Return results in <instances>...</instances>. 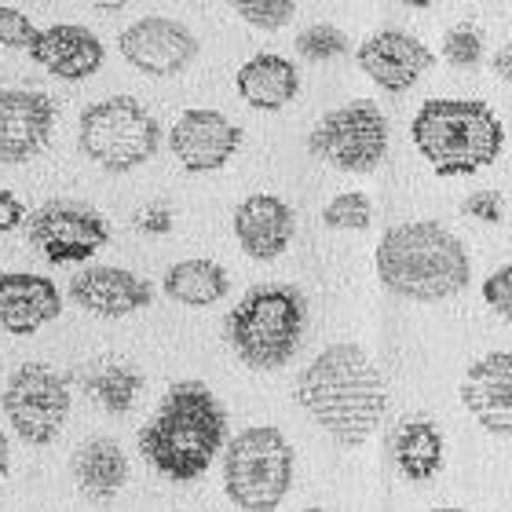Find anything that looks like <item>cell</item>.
I'll list each match as a JSON object with an SVG mask.
<instances>
[{
	"instance_id": "6da1fadb",
	"label": "cell",
	"mask_w": 512,
	"mask_h": 512,
	"mask_svg": "<svg viewBox=\"0 0 512 512\" xmlns=\"http://www.w3.org/2000/svg\"><path fill=\"white\" fill-rule=\"evenodd\" d=\"M293 399L344 450L370 443L388 414V384L359 344H330L300 370Z\"/></svg>"
},
{
	"instance_id": "7a4b0ae2",
	"label": "cell",
	"mask_w": 512,
	"mask_h": 512,
	"mask_svg": "<svg viewBox=\"0 0 512 512\" xmlns=\"http://www.w3.org/2000/svg\"><path fill=\"white\" fill-rule=\"evenodd\" d=\"M227 443V410L205 381H176L139 432V450L158 476L194 483Z\"/></svg>"
},
{
	"instance_id": "3957f363",
	"label": "cell",
	"mask_w": 512,
	"mask_h": 512,
	"mask_svg": "<svg viewBox=\"0 0 512 512\" xmlns=\"http://www.w3.org/2000/svg\"><path fill=\"white\" fill-rule=\"evenodd\" d=\"M374 267L392 297L414 304H439L458 297L472 282V256L465 242L436 220L388 227L377 242Z\"/></svg>"
},
{
	"instance_id": "277c9868",
	"label": "cell",
	"mask_w": 512,
	"mask_h": 512,
	"mask_svg": "<svg viewBox=\"0 0 512 512\" xmlns=\"http://www.w3.org/2000/svg\"><path fill=\"white\" fill-rule=\"evenodd\" d=\"M410 139L436 176H476L502 158L505 125L483 99H425Z\"/></svg>"
},
{
	"instance_id": "5b68a950",
	"label": "cell",
	"mask_w": 512,
	"mask_h": 512,
	"mask_svg": "<svg viewBox=\"0 0 512 512\" xmlns=\"http://www.w3.org/2000/svg\"><path fill=\"white\" fill-rule=\"evenodd\" d=\"M227 344L249 370L271 374L297 355L308 330V300L297 286L264 282L238 300L224 322Z\"/></svg>"
},
{
	"instance_id": "8992f818",
	"label": "cell",
	"mask_w": 512,
	"mask_h": 512,
	"mask_svg": "<svg viewBox=\"0 0 512 512\" xmlns=\"http://www.w3.org/2000/svg\"><path fill=\"white\" fill-rule=\"evenodd\" d=\"M297 454L275 425L242 428L224 443V494L242 512H275L293 491Z\"/></svg>"
},
{
	"instance_id": "52a82bcc",
	"label": "cell",
	"mask_w": 512,
	"mask_h": 512,
	"mask_svg": "<svg viewBox=\"0 0 512 512\" xmlns=\"http://www.w3.org/2000/svg\"><path fill=\"white\" fill-rule=\"evenodd\" d=\"M77 147L110 176L147 165L161 147V125L136 96H110L81 110Z\"/></svg>"
},
{
	"instance_id": "ba28073f",
	"label": "cell",
	"mask_w": 512,
	"mask_h": 512,
	"mask_svg": "<svg viewBox=\"0 0 512 512\" xmlns=\"http://www.w3.org/2000/svg\"><path fill=\"white\" fill-rule=\"evenodd\" d=\"M308 150L330 169L366 176L388 154V118L374 99H352L315 121L308 132Z\"/></svg>"
},
{
	"instance_id": "9c48e42d",
	"label": "cell",
	"mask_w": 512,
	"mask_h": 512,
	"mask_svg": "<svg viewBox=\"0 0 512 512\" xmlns=\"http://www.w3.org/2000/svg\"><path fill=\"white\" fill-rule=\"evenodd\" d=\"M0 406H4V417L11 421L15 436L33 447H48L59 439L70 406H74L70 377L48 363H22L4 384Z\"/></svg>"
},
{
	"instance_id": "30bf717a",
	"label": "cell",
	"mask_w": 512,
	"mask_h": 512,
	"mask_svg": "<svg viewBox=\"0 0 512 512\" xmlns=\"http://www.w3.org/2000/svg\"><path fill=\"white\" fill-rule=\"evenodd\" d=\"M26 238L48 264H88L110 242V227L92 205L52 198L26 216Z\"/></svg>"
},
{
	"instance_id": "8fae6325",
	"label": "cell",
	"mask_w": 512,
	"mask_h": 512,
	"mask_svg": "<svg viewBox=\"0 0 512 512\" xmlns=\"http://www.w3.org/2000/svg\"><path fill=\"white\" fill-rule=\"evenodd\" d=\"M198 37L187 22L169 15H147L125 26L118 37V52L132 70L147 77H176L198 59Z\"/></svg>"
},
{
	"instance_id": "7c38bea8",
	"label": "cell",
	"mask_w": 512,
	"mask_h": 512,
	"mask_svg": "<svg viewBox=\"0 0 512 512\" xmlns=\"http://www.w3.org/2000/svg\"><path fill=\"white\" fill-rule=\"evenodd\" d=\"M59 107L41 88H0V165H26L52 143Z\"/></svg>"
},
{
	"instance_id": "4fadbf2b",
	"label": "cell",
	"mask_w": 512,
	"mask_h": 512,
	"mask_svg": "<svg viewBox=\"0 0 512 512\" xmlns=\"http://www.w3.org/2000/svg\"><path fill=\"white\" fill-rule=\"evenodd\" d=\"M242 125L220 114L213 107H191L183 110L176 125L169 132V150L172 158L180 161L183 172L191 176H205V172H220L227 161L235 158L242 147Z\"/></svg>"
},
{
	"instance_id": "5bb4252c",
	"label": "cell",
	"mask_w": 512,
	"mask_h": 512,
	"mask_svg": "<svg viewBox=\"0 0 512 512\" xmlns=\"http://www.w3.org/2000/svg\"><path fill=\"white\" fill-rule=\"evenodd\" d=\"M355 63H359V70H363L377 88L399 96V92H410V88L436 66V55H432V48H428L421 37H414L410 30L388 26V30L370 33V37L359 44Z\"/></svg>"
},
{
	"instance_id": "9a60e30c",
	"label": "cell",
	"mask_w": 512,
	"mask_h": 512,
	"mask_svg": "<svg viewBox=\"0 0 512 512\" xmlns=\"http://www.w3.org/2000/svg\"><path fill=\"white\" fill-rule=\"evenodd\" d=\"M70 300L99 319H125L154 304V286L128 267L88 264L70 278Z\"/></svg>"
},
{
	"instance_id": "2e32d148",
	"label": "cell",
	"mask_w": 512,
	"mask_h": 512,
	"mask_svg": "<svg viewBox=\"0 0 512 512\" xmlns=\"http://www.w3.org/2000/svg\"><path fill=\"white\" fill-rule=\"evenodd\" d=\"M461 406L487 436H512V352H487L461 377Z\"/></svg>"
},
{
	"instance_id": "e0dca14e",
	"label": "cell",
	"mask_w": 512,
	"mask_h": 512,
	"mask_svg": "<svg viewBox=\"0 0 512 512\" xmlns=\"http://www.w3.org/2000/svg\"><path fill=\"white\" fill-rule=\"evenodd\" d=\"M30 59L59 81H88L103 70L107 48L81 22H55L37 30L30 44Z\"/></svg>"
},
{
	"instance_id": "ac0fdd59",
	"label": "cell",
	"mask_w": 512,
	"mask_h": 512,
	"mask_svg": "<svg viewBox=\"0 0 512 512\" xmlns=\"http://www.w3.org/2000/svg\"><path fill=\"white\" fill-rule=\"evenodd\" d=\"M231 227H235L238 246L249 260L271 264L286 253L293 235H297V213L278 194H249L235 209Z\"/></svg>"
},
{
	"instance_id": "d6986e66",
	"label": "cell",
	"mask_w": 512,
	"mask_h": 512,
	"mask_svg": "<svg viewBox=\"0 0 512 512\" xmlns=\"http://www.w3.org/2000/svg\"><path fill=\"white\" fill-rule=\"evenodd\" d=\"M63 315V293L48 275L4 271L0 275V330L15 337H33Z\"/></svg>"
},
{
	"instance_id": "ffe728a7",
	"label": "cell",
	"mask_w": 512,
	"mask_h": 512,
	"mask_svg": "<svg viewBox=\"0 0 512 512\" xmlns=\"http://www.w3.org/2000/svg\"><path fill=\"white\" fill-rule=\"evenodd\" d=\"M238 96L246 99L253 110H264V114H275V110H286L300 92V70L293 59L275 52H260L253 59L238 66L235 74Z\"/></svg>"
},
{
	"instance_id": "44dd1931",
	"label": "cell",
	"mask_w": 512,
	"mask_h": 512,
	"mask_svg": "<svg viewBox=\"0 0 512 512\" xmlns=\"http://www.w3.org/2000/svg\"><path fill=\"white\" fill-rule=\"evenodd\" d=\"M74 483L88 502H114L128 483V458L118 439H85L74 450Z\"/></svg>"
},
{
	"instance_id": "7402d4cb",
	"label": "cell",
	"mask_w": 512,
	"mask_h": 512,
	"mask_svg": "<svg viewBox=\"0 0 512 512\" xmlns=\"http://www.w3.org/2000/svg\"><path fill=\"white\" fill-rule=\"evenodd\" d=\"M392 458L395 469L403 472L406 480H436L439 472H443V461H447V443H443V432L436 428V421H428V417H403L399 428L392 432Z\"/></svg>"
},
{
	"instance_id": "603a6c76",
	"label": "cell",
	"mask_w": 512,
	"mask_h": 512,
	"mask_svg": "<svg viewBox=\"0 0 512 512\" xmlns=\"http://www.w3.org/2000/svg\"><path fill=\"white\" fill-rule=\"evenodd\" d=\"M161 289H165V297L183 304V308H213L231 293V275L224 264L194 256V260L172 264L161 278Z\"/></svg>"
},
{
	"instance_id": "cb8c5ba5",
	"label": "cell",
	"mask_w": 512,
	"mask_h": 512,
	"mask_svg": "<svg viewBox=\"0 0 512 512\" xmlns=\"http://www.w3.org/2000/svg\"><path fill=\"white\" fill-rule=\"evenodd\" d=\"M85 388L107 414H128L136 395L143 392V374L128 363H103L85 374Z\"/></svg>"
},
{
	"instance_id": "d4e9b609",
	"label": "cell",
	"mask_w": 512,
	"mask_h": 512,
	"mask_svg": "<svg viewBox=\"0 0 512 512\" xmlns=\"http://www.w3.org/2000/svg\"><path fill=\"white\" fill-rule=\"evenodd\" d=\"M348 48H352L348 33L337 30L333 22H315V26L297 33V55L300 59H308V63H330V59H341V55H348Z\"/></svg>"
},
{
	"instance_id": "484cf974",
	"label": "cell",
	"mask_w": 512,
	"mask_h": 512,
	"mask_svg": "<svg viewBox=\"0 0 512 512\" xmlns=\"http://www.w3.org/2000/svg\"><path fill=\"white\" fill-rule=\"evenodd\" d=\"M322 224L330 231H366L374 224V202L363 191H344L322 209Z\"/></svg>"
},
{
	"instance_id": "4316f807",
	"label": "cell",
	"mask_w": 512,
	"mask_h": 512,
	"mask_svg": "<svg viewBox=\"0 0 512 512\" xmlns=\"http://www.w3.org/2000/svg\"><path fill=\"white\" fill-rule=\"evenodd\" d=\"M227 4L246 26L264 33L286 30L293 15H297V0H227Z\"/></svg>"
},
{
	"instance_id": "83f0119b",
	"label": "cell",
	"mask_w": 512,
	"mask_h": 512,
	"mask_svg": "<svg viewBox=\"0 0 512 512\" xmlns=\"http://www.w3.org/2000/svg\"><path fill=\"white\" fill-rule=\"evenodd\" d=\"M443 59L458 70H476L483 63V33L472 22H458L443 37Z\"/></svg>"
},
{
	"instance_id": "f1b7e54d",
	"label": "cell",
	"mask_w": 512,
	"mask_h": 512,
	"mask_svg": "<svg viewBox=\"0 0 512 512\" xmlns=\"http://www.w3.org/2000/svg\"><path fill=\"white\" fill-rule=\"evenodd\" d=\"M480 293H483V304H487L505 326H512V260L483 278Z\"/></svg>"
},
{
	"instance_id": "f546056e",
	"label": "cell",
	"mask_w": 512,
	"mask_h": 512,
	"mask_svg": "<svg viewBox=\"0 0 512 512\" xmlns=\"http://www.w3.org/2000/svg\"><path fill=\"white\" fill-rule=\"evenodd\" d=\"M33 37H37V26L30 15L11 4H0V44L11 52H30Z\"/></svg>"
},
{
	"instance_id": "4dcf8cb0",
	"label": "cell",
	"mask_w": 512,
	"mask_h": 512,
	"mask_svg": "<svg viewBox=\"0 0 512 512\" xmlns=\"http://www.w3.org/2000/svg\"><path fill=\"white\" fill-rule=\"evenodd\" d=\"M505 209V198L498 191H476L461 202V213L472 216V220H483V224H498Z\"/></svg>"
},
{
	"instance_id": "1f68e13d",
	"label": "cell",
	"mask_w": 512,
	"mask_h": 512,
	"mask_svg": "<svg viewBox=\"0 0 512 512\" xmlns=\"http://www.w3.org/2000/svg\"><path fill=\"white\" fill-rule=\"evenodd\" d=\"M19 227H26V205L19 202L15 191L0 187V235H11Z\"/></svg>"
},
{
	"instance_id": "d6a6232c",
	"label": "cell",
	"mask_w": 512,
	"mask_h": 512,
	"mask_svg": "<svg viewBox=\"0 0 512 512\" xmlns=\"http://www.w3.org/2000/svg\"><path fill=\"white\" fill-rule=\"evenodd\" d=\"M136 227L143 231V235H169L172 231V209L169 205H147L143 213L136 216Z\"/></svg>"
},
{
	"instance_id": "836d02e7",
	"label": "cell",
	"mask_w": 512,
	"mask_h": 512,
	"mask_svg": "<svg viewBox=\"0 0 512 512\" xmlns=\"http://www.w3.org/2000/svg\"><path fill=\"white\" fill-rule=\"evenodd\" d=\"M491 66H494V74L502 77L505 85H512V41H509V44H502V48L494 52Z\"/></svg>"
},
{
	"instance_id": "e575fe53",
	"label": "cell",
	"mask_w": 512,
	"mask_h": 512,
	"mask_svg": "<svg viewBox=\"0 0 512 512\" xmlns=\"http://www.w3.org/2000/svg\"><path fill=\"white\" fill-rule=\"evenodd\" d=\"M8 469H11V439H8V432L0 428V480L8 476Z\"/></svg>"
},
{
	"instance_id": "d590c367",
	"label": "cell",
	"mask_w": 512,
	"mask_h": 512,
	"mask_svg": "<svg viewBox=\"0 0 512 512\" xmlns=\"http://www.w3.org/2000/svg\"><path fill=\"white\" fill-rule=\"evenodd\" d=\"M88 8H96V11H103V15H114V11H121L128 4V0H85Z\"/></svg>"
},
{
	"instance_id": "8d00e7d4",
	"label": "cell",
	"mask_w": 512,
	"mask_h": 512,
	"mask_svg": "<svg viewBox=\"0 0 512 512\" xmlns=\"http://www.w3.org/2000/svg\"><path fill=\"white\" fill-rule=\"evenodd\" d=\"M399 4H406V8H432L436 0H399Z\"/></svg>"
},
{
	"instance_id": "74e56055",
	"label": "cell",
	"mask_w": 512,
	"mask_h": 512,
	"mask_svg": "<svg viewBox=\"0 0 512 512\" xmlns=\"http://www.w3.org/2000/svg\"><path fill=\"white\" fill-rule=\"evenodd\" d=\"M432 512H465V509H458V505H439V509H432Z\"/></svg>"
},
{
	"instance_id": "f35d334b",
	"label": "cell",
	"mask_w": 512,
	"mask_h": 512,
	"mask_svg": "<svg viewBox=\"0 0 512 512\" xmlns=\"http://www.w3.org/2000/svg\"><path fill=\"white\" fill-rule=\"evenodd\" d=\"M300 512H326V509H319V505H311V509H300Z\"/></svg>"
}]
</instances>
